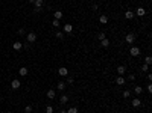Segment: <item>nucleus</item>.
<instances>
[{
    "instance_id": "nucleus-7",
    "label": "nucleus",
    "mask_w": 152,
    "mask_h": 113,
    "mask_svg": "<svg viewBox=\"0 0 152 113\" xmlns=\"http://www.w3.org/2000/svg\"><path fill=\"white\" fill-rule=\"evenodd\" d=\"M58 74H59L61 77H66V75H69V69H67V68H59V69H58Z\"/></svg>"
},
{
    "instance_id": "nucleus-25",
    "label": "nucleus",
    "mask_w": 152,
    "mask_h": 113,
    "mask_svg": "<svg viewBox=\"0 0 152 113\" xmlns=\"http://www.w3.org/2000/svg\"><path fill=\"white\" fill-rule=\"evenodd\" d=\"M73 83H75V79H73V77H69V79L66 80V85H73Z\"/></svg>"
},
{
    "instance_id": "nucleus-11",
    "label": "nucleus",
    "mask_w": 152,
    "mask_h": 113,
    "mask_svg": "<svg viewBox=\"0 0 152 113\" xmlns=\"http://www.w3.org/2000/svg\"><path fill=\"white\" fill-rule=\"evenodd\" d=\"M27 72H29V71H27V68H24V66H21V68H20V69H18V74H20V75H21V77H24V75H27Z\"/></svg>"
},
{
    "instance_id": "nucleus-24",
    "label": "nucleus",
    "mask_w": 152,
    "mask_h": 113,
    "mask_svg": "<svg viewBox=\"0 0 152 113\" xmlns=\"http://www.w3.org/2000/svg\"><path fill=\"white\" fill-rule=\"evenodd\" d=\"M105 38H106L105 36V32H99V33H97V39L102 41V39H105Z\"/></svg>"
},
{
    "instance_id": "nucleus-30",
    "label": "nucleus",
    "mask_w": 152,
    "mask_h": 113,
    "mask_svg": "<svg viewBox=\"0 0 152 113\" xmlns=\"http://www.w3.org/2000/svg\"><path fill=\"white\" fill-rule=\"evenodd\" d=\"M24 112L26 113H32V106H26V107H24Z\"/></svg>"
},
{
    "instance_id": "nucleus-2",
    "label": "nucleus",
    "mask_w": 152,
    "mask_h": 113,
    "mask_svg": "<svg viewBox=\"0 0 152 113\" xmlns=\"http://www.w3.org/2000/svg\"><path fill=\"white\" fill-rule=\"evenodd\" d=\"M125 41H126L128 44H134V41H135V33H128L126 36H125Z\"/></svg>"
},
{
    "instance_id": "nucleus-31",
    "label": "nucleus",
    "mask_w": 152,
    "mask_h": 113,
    "mask_svg": "<svg viewBox=\"0 0 152 113\" xmlns=\"http://www.w3.org/2000/svg\"><path fill=\"white\" fill-rule=\"evenodd\" d=\"M46 113H53V107H52V106H47L46 107Z\"/></svg>"
},
{
    "instance_id": "nucleus-27",
    "label": "nucleus",
    "mask_w": 152,
    "mask_h": 113,
    "mask_svg": "<svg viewBox=\"0 0 152 113\" xmlns=\"http://www.w3.org/2000/svg\"><path fill=\"white\" fill-rule=\"evenodd\" d=\"M148 71H149V65H146V63H144V65L141 66V72H148Z\"/></svg>"
},
{
    "instance_id": "nucleus-14",
    "label": "nucleus",
    "mask_w": 152,
    "mask_h": 113,
    "mask_svg": "<svg viewBox=\"0 0 152 113\" xmlns=\"http://www.w3.org/2000/svg\"><path fill=\"white\" fill-rule=\"evenodd\" d=\"M53 17H55V20H61V18H62V11H59V9H58V11H55Z\"/></svg>"
},
{
    "instance_id": "nucleus-3",
    "label": "nucleus",
    "mask_w": 152,
    "mask_h": 113,
    "mask_svg": "<svg viewBox=\"0 0 152 113\" xmlns=\"http://www.w3.org/2000/svg\"><path fill=\"white\" fill-rule=\"evenodd\" d=\"M129 53H131L132 57H137L138 54H140V48H138V47H131V48H129Z\"/></svg>"
},
{
    "instance_id": "nucleus-15",
    "label": "nucleus",
    "mask_w": 152,
    "mask_h": 113,
    "mask_svg": "<svg viewBox=\"0 0 152 113\" xmlns=\"http://www.w3.org/2000/svg\"><path fill=\"white\" fill-rule=\"evenodd\" d=\"M125 18H126V20H132V18H134V12L132 11H126L125 12Z\"/></svg>"
},
{
    "instance_id": "nucleus-17",
    "label": "nucleus",
    "mask_w": 152,
    "mask_h": 113,
    "mask_svg": "<svg viewBox=\"0 0 152 113\" xmlns=\"http://www.w3.org/2000/svg\"><path fill=\"white\" fill-rule=\"evenodd\" d=\"M144 14H146V9H143V8H137V15H138V17H143Z\"/></svg>"
},
{
    "instance_id": "nucleus-12",
    "label": "nucleus",
    "mask_w": 152,
    "mask_h": 113,
    "mask_svg": "<svg viewBox=\"0 0 152 113\" xmlns=\"http://www.w3.org/2000/svg\"><path fill=\"white\" fill-rule=\"evenodd\" d=\"M126 72V68H125L123 65H120V66H117V74L119 75H123V74Z\"/></svg>"
},
{
    "instance_id": "nucleus-13",
    "label": "nucleus",
    "mask_w": 152,
    "mask_h": 113,
    "mask_svg": "<svg viewBox=\"0 0 152 113\" xmlns=\"http://www.w3.org/2000/svg\"><path fill=\"white\" fill-rule=\"evenodd\" d=\"M55 96H56V92H55L53 89H49L47 90V98H50V99H53Z\"/></svg>"
},
{
    "instance_id": "nucleus-38",
    "label": "nucleus",
    "mask_w": 152,
    "mask_h": 113,
    "mask_svg": "<svg viewBox=\"0 0 152 113\" xmlns=\"http://www.w3.org/2000/svg\"><path fill=\"white\" fill-rule=\"evenodd\" d=\"M59 113H67V110H61V112H59Z\"/></svg>"
},
{
    "instance_id": "nucleus-26",
    "label": "nucleus",
    "mask_w": 152,
    "mask_h": 113,
    "mask_svg": "<svg viewBox=\"0 0 152 113\" xmlns=\"http://www.w3.org/2000/svg\"><path fill=\"white\" fill-rule=\"evenodd\" d=\"M67 113H78V107H69Z\"/></svg>"
},
{
    "instance_id": "nucleus-39",
    "label": "nucleus",
    "mask_w": 152,
    "mask_h": 113,
    "mask_svg": "<svg viewBox=\"0 0 152 113\" xmlns=\"http://www.w3.org/2000/svg\"><path fill=\"white\" fill-rule=\"evenodd\" d=\"M8 113H12V112H8Z\"/></svg>"
},
{
    "instance_id": "nucleus-10",
    "label": "nucleus",
    "mask_w": 152,
    "mask_h": 113,
    "mask_svg": "<svg viewBox=\"0 0 152 113\" xmlns=\"http://www.w3.org/2000/svg\"><path fill=\"white\" fill-rule=\"evenodd\" d=\"M59 103L61 104H67V103H69V95H61V98H59Z\"/></svg>"
},
{
    "instance_id": "nucleus-20",
    "label": "nucleus",
    "mask_w": 152,
    "mask_h": 113,
    "mask_svg": "<svg viewBox=\"0 0 152 113\" xmlns=\"http://www.w3.org/2000/svg\"><path fill=\"white\" fill-rule=\"evenodd\" d=\"M134 92L137 93V95H140V93H143V88H141V86H135V88H134Z\"/></svg>"
},
{
    "instance_id": "nucleus-5",
    "label": "nucleus",
    "mask_w": 152,
    "mask_h": 113,
    "mask_svg": "<svg viewBox=\"0 0 152 113\" xmlns=\"http://www.w3.org/2000/svg\"><path fill=\"white\" fill-rule=\"evenodd\" d=\"M72 32H73V26L70 24V23L64 24V33H70V35H72Z\"/></svg>"
},
{
    "instance_id": "nucleus-9",
    "label": "nucleus",
    "mask_w": 152,
    "mask_h": 113,
    "mask_svg": "<svg viewBox=\"0 0 152 113\" xmlns=\"http://www.w3.org/2000/svg\"><path fill=\"white\" fill-rule=\"evenodd\" d=\"M131 104H132V107H135V109H137V107H140V106H141V101H140L138 98H134Z\"/></svg>"
},
{
    "instance_id": "nucleus-21",
    "label": "nucleus",
    "mask_w": 152,
    "mask_h": 113,
    "mask_svg": "<svg viewBox=\"0 0 152 113\" xmlns=\"http://www.w3.org/2000/svg\"><path fill=\"white\" fill-rule=\"evenodd\" d=\"M99 21H101L102 24H106V23H108V17H106V15H101V18H99Z\"/></svg>"
},
{
    "instance_id": "nucleus-8",
    "label": "nucleus",
    "mask_w": 152,
    "mask_h": 113,
    "mask_svg": "<svg viewBox=\"0 0 152 113\" xmlns=\"http://www.w3.org/2000/svg\"><path fill=\"white\" fill-rule=\"evenodd\" d=\"M20 86H21V82H20V80H12V82H11V88L12 89H18Z\"/></svg>"
},
{
    "instance_id": "nucleus-4",
    "label": "nucleus",
    "mask_w": 152,
    "mask_h": 113,
    "mask_svg": "<svg viewBox=\"0 0 152 113\" xmlns=\"http://www.w3.org/2000/svg\"><path fill=\"white\" fill-rule=\"evenodd\" d=\"M27 42L29 44H32V42H35L37 41V33H34V32H31V33H27Z\"/></svg>"
},
{
    "instance_id": "nucleus-22",
    "label": "nucleus",
    "mask_w": 152,
    "mask_h": 113,
    "mask_svg": "<svg viewBox=\"0 0 152 113\" xmlns=\"http://www.w3.org/2000/svg\"><path fill=\"white\" fill-rule=\"evenodd\" d=\"M122 95H123V98H129V96H131V90H123V92H122Z\"/></svg>"
},
{
    "instance_id": "nucleus-6",
    "label": "nucleus",
    "mask_w": 152,
    "mask_h": 113,
    "mask_svg": "<svg viewBox=\"0 0 152 113\" xmlns=\"http://www.w3.org/2000/svg\"><path fill=\"white\" fill-rule=\"evenodd\" d=\"M12 48H14V50H15V51H20V50H21V48H23V44H21V42H20V41H15V42H14V44H12Z\"/></svg>"
},
{
    "instance_id": "nucleus-19",
    "label": "nucleus",
    "mask_w": 152,
    "mask_h": 113,
    "mask_svg": "<svg viewBox=\"0 0 152 113\" xmlns=\"http://www.w3.org/2000/svg\"><path fill=\"white\" fill-rule=\"evenodd\" d=\"M64 89H66V82H58V90L62 92Z\"/></svg>"
},
{
    "instance_id": "nucleus-34",
    "label": "nucleus",
    "mask_w": 152,
    "mask_h": 113,
    "mask_svg": "<svg viewBox=\"0 0 152 113\" xmlns=\"http://www.w3.org/2000/svg\"><path fill=\"white\" fill-rule=\"evenodd\" d=\"M23 48H31V44H29V42H26V44H23Z\"/></svg>"
},
{
    "instance_id": "nucleus-16",
    "label": "nucleus",
    "mask_w": 152,
    "mask_h": 113,
    "mask_svg": "<svg viewBox=\"0 0 152 113\" xmlns=\"http://www.w3.org/2000/svg\"><path fill=\"white\" fill-rule=\"evenodd\" d=\"M116 83H117V85H119V86H122V85H125V79H123V77H122V75H119V77H117V79H116Z\"/></svg>"
},
{
    "instance_id": "nucleus-36",
    "label": "nucleus",
    "mask_w": 152,
    "mask_h": 113,
    "mask_svg": "<svg viewBox=\"0 0 152 113\" xmlns=\"http://www.w3.org/2000/svg\"><path fill=\"white\" fill-rule=\"evenodd\" d=\"M93 11H94V12L99 11V6H97V5H93Z\"/></svg>"
},
{
    "instance_id": "nucleus-28",
    "label": "nucleus",
    "mask_w": 152,
    "mask_h": 113,
    "mask_svg": "<svg viewBox=\"0 0 152 113\" xmlns=\"http://www.w3.org/2000/svg\"><path fill=\"white\" fill-rule=\"evenodd\" d=\"M144 62H146V65H151V63H152V57H151V56H146Z\"/></svg>"
},
{
    "instance_id": "nucleus-37",
    "label": "nucleus",
    "mask_w": 152,
    "mask_h": 113,
    "mask_svg": "<svg viewBox=\"0 0 152 113\" xmlns=\"http://www.w3.org/2000/svg\"><path fill=\"white\" fill-rule=\"evenodd\" d=\"M27 2H29V3H35V0H27Z\"/></svg>"
},
{
    "instance_id": "nucleus-29",
    "label": "nucleus",
    "mask_w": 152,
    "mask_h": 113,
    "mask_svg": "<svg viewBox=\"0 0 152 113\" xmlns=\"http://www.w3.org/2000/svg\"><path fill=\"white\" fill-rule=\"evenodd\" d=\"M52 24H53V27H59L61 23H59V20H53V21H52Z\"/></svg>"
},
{
    "instance_id": "nucleus-1",
    "label": "nucleus",
    "mask_w": 152,
    "mask_h": 113,
    "mask_svg": "<svg viewBox=\"0 0 152 113\" xmlns=\"http://www.w3.org/2000/svg\"><path fill=\"white\" fill-rule=\"evenodd\" d=\"M35 9L34 12H41V9H43V5H44V0H35Z\"/></svg>"
},
{
    "instance_id": "nucleus-33",
    "label": "nucleus",
    "mask_w": 152,
    "mask_h": 113,
    "mask_svg": "<svg viewBox=\"0 0 152 113\" xmlns=\"http://www.w3.org/2000/svg\"><path fill=\"white\" fill-rule=\"evenodd\" d=\"M17 33L23 36V35H26V30H24V29H18V32H17Z\"/></svg>"
},
{
    "instance_id": "nucleus-23",
    "label": "nucleus",
    "mask_w": 152,
    "mask_h": 113,
    "mask_svg": "<svg viewBox=\"0 0 152 113\" xmlns=\"http://www.w3.org/2000/svg\"><path fill=\"white\" fill-rule=\"evenodd\" d=\"M55 36H56L58 39H62V38H64V32H59V30H58L56 33H55Z\"/></svg>"
},
{
    "instance_id": "nucleus-18",
    "label": "nucleus",
    "mask_w": 152,
    "mask_h": 113,
    "mask_svg": "<svg viewBox=\"0 0 152 113\" xmlns=\"http://www.w3.org/2000/svg\"><path fill=\"white\" fill-rule=\"evenodd\" d=\"M101 45H102L103 48H108V47H109V41L105 38V39H102V41H101Z\"/></svg>"
},
{
    "instance_id": "nucleus-35",
    "label": "nucleus",
    "mask_w": 152,
    "mask_h": 113,
    "mask_svg": "<svg viewBox=\"0 0 152 113\" xmlns=\"http://www.w3.org/2000/svg\"><path fill=\"white\" fill-rule=\"evenodd\" d=\"M148 92L152 93V85H148Z\"/></svg>"
},
{
    "instance_id": "nucleus-32",
    "label": "nucleus",
    "mask_w": 152,
    "mask_h": 113,
    "mask_svg": "<svg viewBox=\"0 0 152 113\" xmlns=\"http://www.w3.org/2000/svg\"><path fill=\"white\" fill-rule=\"evenodd\" d=\"M128 80H129V82H134V80H135V74H129V75H128Z\"/></svg>"
}]
</instances>
